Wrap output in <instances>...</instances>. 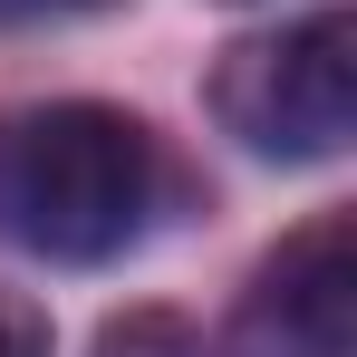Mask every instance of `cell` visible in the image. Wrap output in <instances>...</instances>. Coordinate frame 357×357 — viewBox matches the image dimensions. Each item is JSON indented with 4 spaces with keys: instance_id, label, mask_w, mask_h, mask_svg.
I'll list each match as a JSON object with an SVG mask.
<instances>
[{
    "instance_id": "6da1fadb",
    "label": "cell",
    "mask_w": 357,
    "mask_h": 357,
    "mask_svg": "<svg viewBox=\"0 0 357 357\" xmlns=\"http://www.w3.org/2000/svg\"><path fill=\"white\" fill-rule=\"evenodd\" d=\"M155 193H165V155L126 107L59 97L0 116V241L29 261L87 271L135 251L155 222Z\"/></svg>"
},
{
    "instance_id": "7a4b0ae2",
    "label": "cell",
    "mask_w": 357,
    "mask_h": 357,
    "mask_svg": "<svg viewBox=\"0 0 357 357\" xmlns=\"http://www.w3.org/2000/svg\"><path fill=\"white\" fill-rule=\"evenodd\" d=\"M213 116L261 165H328L357 135V20L309 10L290 29L232 39L213 68Z\"/></svg>"
},
{
    "instance_id": "3957f363",
    "label": "cell",
    "mask_w": 357,
    "mask_h": 357,
    "mask_svg": "<svg viewBox=\"0 0 357 357\" xmlns=\"http://www.w3.org/2000/svg\"><path fill=\"white\" fill-rule=\"evenodd\" d=\"M222 357H357V222H299L222 319Z\"/></svg>"
},
{
    "instance_id": "277c9868",
    "label": "cell",
    "mask_w": 357,
    "mask_h": 357,
    "mask_svg": "<svg viewBox=\"0 0 357 357\" xmlns=\"http://www.w3.org/2000/svg\"><path fill=\"white\" fill-rule=\"evenodd\" d=\"M97 357H203V348H193V328H183V319L135 309V319H116V328L97 338Z\"/></svg>"
},
{
    "instance_id": "5b68a950",
    "label": "cell",
    "mask_w": 357,
    "mask_h": 357,
    "mask_svg": "<svg viewBox=\"0 0 357 357\" xmlns=\"http://www.w3.org/2000/svg\"><path fill=\"white\" fill-rule=\"evenodd\" d=\"M0 357H49V319L20 290H0Z\"/></svg>"
},
{
    "instance_id": "8992f818",
    "label": "cell",
    "mask_w": 357,
    "mask_h": 357,
    "mask_svg": "<svg viewBox=\"0 0 357 357\" xmlns=\"http://www.w3.org/2000/svg\"><path fill=\"white\" fill-rule=\"evenodd\" d=\"M10 10H29V0H0V20H10Z\"/></svg>"
}]
</instances>
